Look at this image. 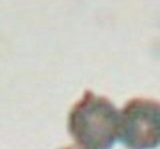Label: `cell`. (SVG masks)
<instances>
[{
	"label": "cell",
	"mask_w": 160,
	"mask_h": 149,
	"mask_svg": "<svg viewBox=\"0 0 160 149\" xmlns=\"http://www.w3.org/2000/svg\"><path fill=\"white\" fill-rule=\"evenodd\" d=\"M64 149H81V148H64Z\"/></svg>",
	"instance_id": "3"
},
{
	"label": "cell",
	"mask_w": 160,
	"mask_h": 149,
	"mask_svg": "<svg viewBox=\"0 0 160 149\" xmlns=\"http://www.w3.org/2000/svg\"><path fill=\"white\" fill-rule=\"evenodd\" d=\"M120 142L128 149H157L160 146V102L134 98L120 112Z\"/></svg>",
	"instance_id": "2"
},
{
	"label": "cell",
	"mask_w": 160,
	"mask_h": 149,
	"mask_svg": "<svg viewBox=\"0 0 160 149\" xmlns=\"http://www.w3.org/2000/svg\"><path fill=\"white\" fill-rule=\"evenodd\" d=\"M120 112L106 97L84 92L68 113V132L81 149H110L118 140Z\"/></svg>",
	"instance_id": "1"
}]
</instances>
